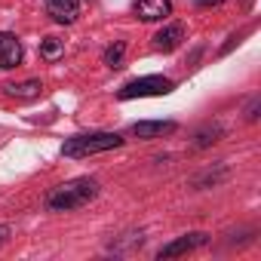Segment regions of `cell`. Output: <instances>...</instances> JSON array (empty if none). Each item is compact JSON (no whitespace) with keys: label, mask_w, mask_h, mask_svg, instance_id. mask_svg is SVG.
Wrapping results in <instances>:
<instances>
[{"label":"cell","mask_w":261,"mask_h":261,"mask_svg":"<svg viewBox=\"0 0 261 261\" xmlns=\"http://www.w3.org/2000/svg\"><path fill=\"white\" fill-rule=\"evenodd\" d=\"M95 197H98V181L95 178H74V181H65V185L49 191L46 209L49 212H74V209H83Z\"/></svg>","instance_id":"obj_1"},{"label":"cell","mask_w":261,"mask_h":261,"mask_svg":"<svg viewBox=\"0 0 261 261\" xmlns=\"http://www.w3.org/2000/svg\"><path fill=\"white\" fill-rule=\"evenodd\" d=\"M120 145H123V136H117V133H83V136H71L62 145V157L83 160V157H92V154L114 151Z\"/></svg>","instance_id":"obj_2"},{"label":"cell","mask_w":261,"mask_h":261,"mask_svg":"<svg viewBox=\"0 0 261 261\" xmlns=\"http://www.w3.org/2000/svg\"><path fill=\"white\" fill-rule=\"evenodd\" d=\"M175 89V80L169 77H160V74H151V77H139V80H129L117 98L120 101H129V98H148V95H169Z\"/></svg>","instance_id":"obj_3"},{"label":"cell","mask_w":261,"mask_h":261,"mask_svg":"<svg viewBox=\"0 0 261 261\" xmlns=\"http://www.w3.org/2000/svg\"><path fill=\"white\" fill-rule=\"evenodd\" d=\"M206 243H209V233H203V230H191V233H185V237H178V240H172V243L160 246L157 258H160V261H163V258H175V255H185V252L203 249Z\"/></svg>","instance_id":"obj_4"},{"label":"cell","mask_w":261,"mask_h":261,"mask_svg":"<svg viewBox=\"0 0 261 261\" xmlns=\"http://www.w3.org/2000/svg\"><path fill=\"white\" fill-rule=\"evenodd\" d=\"M22 65V43L13 31H0V71H13Z\"/></svg>","instance_id":"obj_5"},{"label":"cell","mask_w":261,"mask_h":261,"mask_svg":"<svg viewBox=\"0 0 261 261\" xmlns=\"http://www.w3.org/2000/svg\"><path fill=\"white\" fill-rule=\"evenodd\" d=\"M133 13L142 22H163L172 13V0H136Z\"/></svg>","instance_id":"obj_6"},{"label":"cell","mask_w":261,"mask_h":261,"mask_svg":"<svg viewBox=\"0 0 261 261\" xmlns=\"http://www.w3.org/2000/svg\"><path fill=\"white\" fill-rule=\"evenodd\" d=\"M178 129L175 120H142L133 126V136L142 139V142H151V139H160V136H172Z\"/></svg>","instance_id":"obj_7"},{"label":"cell","mask_w":261,"mask_h":261,"mask_svg":"<svg viewBox=\"0 0 261 261\" xmlns=\"http://www.w3.org/2000/svg\"><path fill=\"white\" fill-rule=\"evenodd\" d=\"M43 7L53 22L59 25H74L80 16V0H43Z\"/></svg>","instance_id":"obj_8"},{"label":"cell","mask_w":261,"mask_h":261,"mask_svg":"<svg viewBox=\"0 0 261 261\" xmlns=\"http://www.w3.org/2000/svg\"><path fill=\"white\" fill-rule=\"evenodd\" d=\"M185 40V25H166L163 31H157L154 34V49L157 53H172V49H178V43Z\"/></svg>","instance_id":"obj_9"},{"label":"cell","mask_w":261,"mask_h":261,"mask_svg":"<svg viewBox=\"0 0 261 261\" xmlns=\"http://www.w3.org/2000/svg\"><path fill=\"white\" fill-rule=\"evenodd\" d=\"M4 89H7L10 98H22L25 101V98H37L43 86H40V80H25V83H7Z\"/></svg>","instance_id":"obj_10"},{"label":"cell","mask_w":261,"mask_h":261,"mask_svg":"<svg viewBox=\"0 0 261 261\" xmlns=\"http://www.w3.org/2000/svg\"><path fill=\"white\" fill-rule=\"evenodd\" d=\"M62 56H65V40H59V37L40 40V59L43 62H59Z\"/></svg>","instance_id":"obj_11"},{"label":"cell","mask_w":261,"mask_h":261,"mask_svg":"<svg viewBox=\"0 0 261 261\" xmlns=\"http://www.w3.org/2000/svg\"><path fill=\"white\" fill-rule=\"evenodd\" d=\"M105 65L108 68H123V59H126V43L123 40H117V43H111L108 49H105Z\"/></svg>","instance_id":"obj_12"},{"label":"cell","mask_w":261,"mask_h":261,"mask_svg":"<svg viewBox=\"0 0 261 261\" xmlns=\"http://www.w3.org/2000/svg\"><path fill=\"white\" fill-rule=\"evenodd\" d=\"M221 136H224V129H221L218 123H215V126H206V129H200V133H197L194 148H209V145H215Z\"/></svg>","instance_id":"obj_13"},{"label":"cell","mask_w":261,"mask_h":261,"mask_svg":"<svg viewBox=\"0 0 261 261\" xmlns=\"http://www.w3.org/2000/svg\"><path fill=\"white\" fill-rule=\"evenodd\" d=\"M258 108H261V98L255 95V98L249 101V108H246V120H258Z\"/></svg>","instance_id":"obj_14"},{"label":"cell","mask_w":261,"mask_h":261,"mask_svg":"<svg viewBox=\"0 0 261 261\" xmlns=\"http://www.w3.org/2000/svg\"><path fill=\"white\" fill-rule=\"evenodd\" d=\"M194 4H197L200 10H212V7H221L224 0H194Z\"/></svg>","instance_id":"obj_15"},{"label":"cell","mask_w":261,"mask_h":261,"mask_svg":"<svg viewBox=\"0 0 261 261\" xmlns=\"http://www.w3.org/2000/svg\"><path fill=\"white\" fill-rule=\"evenodd\" d=\"M7 237H10V227H7V224H0V243H4Z\"/></svg>","instance_id":"obj_16"},{"label":"cell","mask_w":261,"mask_h":261,"mask_svg":"<svg viewBox=\"0 0 261 261\" xmlns=\"http://www.w3.org/2000/svg\"><path fill=\"white\" fill-rule=\"evenodd\" d=\"M252 4H255V0H243V10H252Z\"/></svg>","instance_id":"obj_17"}]
</instances>
